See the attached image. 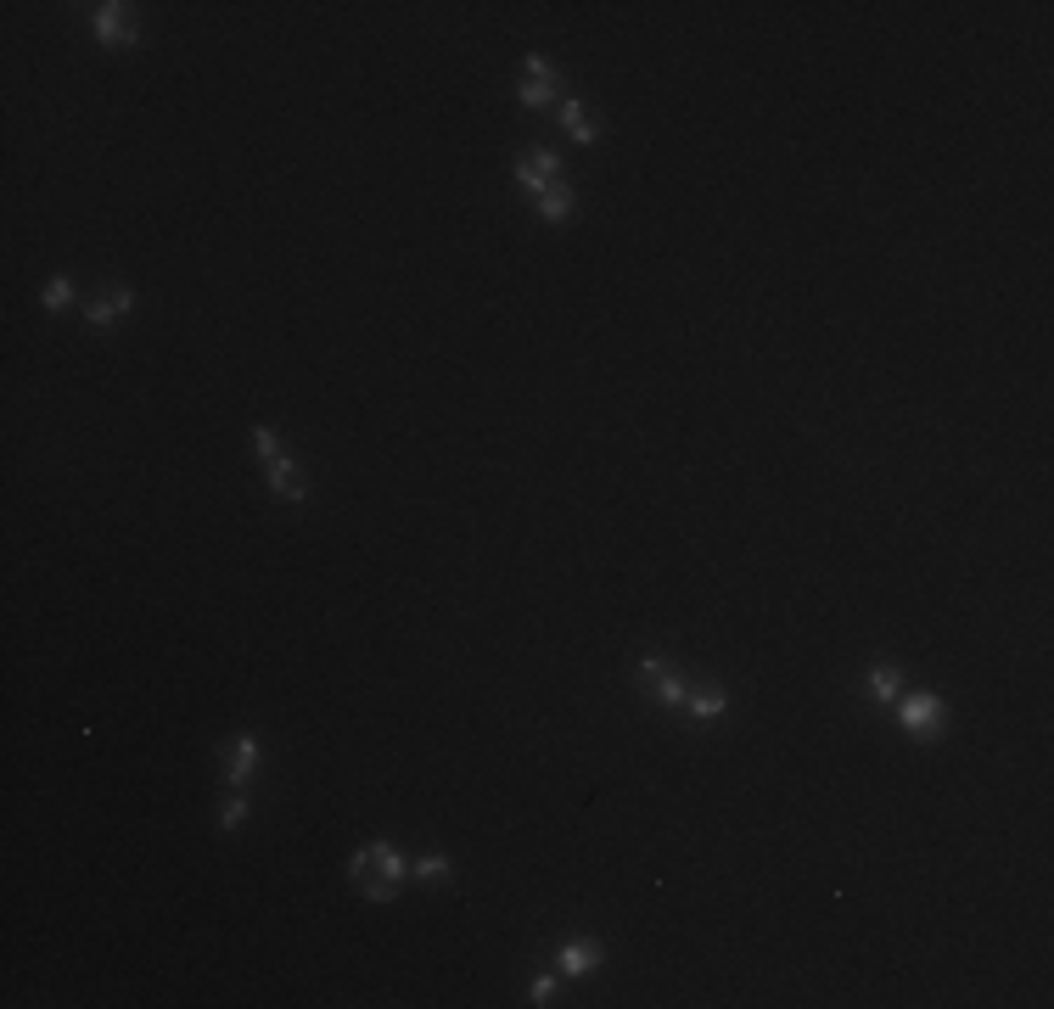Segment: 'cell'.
I'll list each match as a JSON object with an SVG mask.
<instances>
[{
	"label": "cell",
	"mask_w": 1054,
	"mask_h": 1009,
	"mask_svg": "<svg viewBox=\"0 0 1054 1009\" xmlns=\"http://www.w3.org/2000/svg\"><path fill=\"white\" fill-rule=\"evenodd\" d=\"M404 875H410V858H404L393 841H365V847L348 858V881L359 886V897H371V903H393Z\"/></svg>",
	"instance_id": "6da1fadb"
},
{
	"label": "cell",
	"mask_w": 1054,
	"mask_h": 1009,
	"mask_svg": "<svg viewBox=\"0 0 1054 1009\" xmlns=\"http://www.w3.org/2000/svg\"><path fill=\"white\" fill-rule=\"evenodd\" d=\"M640 690L651 701H662V707H684L690 701V684H684V673L679 668H668V662H640Z\"/></svg>",
	"instance_id": "7a4b0ae2"
},
{
	"label": "cell",
	"mask_w": 1054,
	"mask_h": 1009,
	"mask_svg": "<svg viewBox=\"0 0 1054 1009\" xmlns=\"http://www.w3.org/2000/svg\"><path fill=\"white\" fill-rule=\"evenodd\" d=\"M219 774H225V785H236V791H242V785L258 774V740L253 735L225 740V746H219Z\"/></svg>",
	"instance_id": "3957f363"
},
{
	"label": "cell",
	"mask_w": 1054,
	"mask_h": 1009,
	"mask_svg": "<svg viewBox=\"0 0 1054 1009\" xmlns=\"http://www.w3.org/2000/svg\"><path fill=\"white\" fill-rule=\"evenodd\" d=\"M129 309H135V292H129L124 281H107L96 298H90L85 320H90V331H113V320L118 314H129Z\"/></svg>",
	"instance_id": "277c9868"
},
{
	"label": "cell",
	"mask_w": 1054,
	"mask_h": 1009,
	"mask_svg": "<svg viewBox=\"0 0 1054 1009\" xmlns=\"http://www.w3.org/2000/svg\"><path fill=\"white\" fill-rule=\"evenodd\" d=\"M942 724H948V707H942L937 696H909L903 701V729H909L914 740H937Z\"/></svg>",
	"instance_id": "5b68a950"
},
{
	"label": "cell",
	"mask_w": 1054,
	"mask_h": 1009,
	"mask_svg": "<svg viewBox=\"0 0 1054 1009\" xmlns=\"http://www.w3.org/2000/svg\"><path fill=\"white\" fill-rule=\"evenodd\" d=\"M561 174V157L556 152H533V157H516V185H522L527 197H539V191H550Z\"/></svg>",
	"instance_id": "8992f818"
},
{
	"label": "cell",
	"mask_w": 1054,
	"mask_h": 1009,
	"mask_svg": "<svg viewBox=\"0 0 1054 1009\" xmlns=\"http://www.w3.org/2000/svg\"><path fill=\"white\" fill-rule=\"evenodd\" d=\"M556 101V73H550V62L544 57H527L522 68V107H550Z\"/></svg>",
	"instance_id": "52a82bcc"
},
{
	"label": "cell",
	"mask_w": 1054,
	"mask_h": 1009,
	"mask_svg": "<svg viewBox=\"0 0 1054 1009\" xmlns=\"http://www.w3.org/2000/svg\"><path fill=\"white\" fill-rule=\"evenodd\" d=\"M90 23H96V34L107 45H129L135 40V23H129V6H118V0H101L96 12H90Z\"/></svg>",
	"instance_id": "ba28073f"
},
{
	"label": "cell",
	"mask_w": 1054,
	"mask_h": 1009,
	"mask_svg": "<svg viewBox=\"0 0 1054 1009\" xmlns=\"http://www.w3.org/2000/svg\"><path fill=\"white\" fill-rule=\"evenodd\" d=\"M264 471H270V488H275V494H281V499H298V505H303V499H309V477H303V471L292 466V455L270 460V466H264Z\"/></svg>",
	"instance_id": "9c48e42d"
},
{
	"label": "cell",
	"mask_w": 1054,
	"mask_h": 1009,
	"mask_svg": "<svg viewBox=\"0 0 1054 1009\" xmlns=\"http://www.w3.org/2000/svg\"><path fill=\"white\" fill-rule=\"evenodd\" d=\"M595 965H600V942H589V937L561 942V970H567V976H589Z\"/></svg>",
	"instance_id": "30bf717a"
},
{
	"label": "cell",
	"mask_w": 1054,
	"mask_h": 1009,
	"mask_svg": "<svg viewBox=\"0 0 1054 1009\" xmlns=\"http://www.w3.org/2000/svg\"><path fill=\"white\" fill-rule=\"evenodd\" d=\"M539 214L550 219V225H561V219H572V214H578V197H572L567 185L556 180L550 191H539Z\"/></svg>",
	"instance_id": "8fae6325"
},
{
	"label": "cell",
	"mask_w": 1054,
	"mask_h": 1009,
	"mask_svg": "<svg viewBox=\"0 0 1054 1009\" xmlns=\"http://www.w3.org/2000/svg\"><path fill=\"white\" fill-rule=\"evenodd\" d=\"M684 707L696 712V718H707V724H713V718H724V712H729V696L718 690V684H707V690H690V701H684Z\"/></svg>",
	"instance_id": "7c38bea8"
},
{
	"label": "cell",
	"mask_w": 1054,
	"mask_h": 1009,
	"mask_svg": "<svg viewBox=\"0 0 1054 1009\" xmlns=\"http://www.w3.org/2000/svg\"><path fill=\"white\" fill-rule=\"evenodd\" d=\"M864 684H869V701H898L903 673H898V668H869V673H864Z\"/></svg>",
	"instance_id": "4fadbf2b"
},
{
	"label": "cell",
	"mask_w": 1054,
	"mask_h": 1009,
	"mask_svg": "<svg viewBox=\"0 0 1054 1009\" xmlns=\"http://www.w3.org/2000/svg\"><path fill=\"white\" fill-rule=\"evenodd\" d=\"M561 124H567V135H572L578 146H589V141H595V124H589L584 101H561Z\"/></svg>",
	"instance_id": "5bb4252c"
},
{
	"label": "cell",
	"mask_w": 1054,
	"mask_h": 1009,
	"mask_svg": "<svg viewBox=\"0 0 1054 1009\" xmlns=\"http://www.w3.org/2000/svg\"><path fill=\"white\" fill-rule=\"evenodd\" d=\"M40 303H45L51 314L68 309V303H73V281H68V275H51V281H45V298H40Z\"/></svg>",
	"instance_id": "9a60e30c"
},
{
	"label": "cell",
	"mask_w": 1054,
	"mask_h": 1009,
	"mask_svg": "<svg viewBox=\"0 0 1054 1009\" xmlns=\"http://www.w3.org/2000/svg\"><path fill=\"white\" fill-rule=\"evenodd\" d=\"M410 875H421V881H449V858H438V853L415 858V864H410Z\"/></svg>",
	"instance_id": "2e32d148"
},
{
	"label": "cell",
	"mask_w": 1054,
	"mask_h": 1009,
	"mask_svg": "<svg viewBox=\"0 0 1054 1009\" xmlns=\"http://www.w3.org/2000/svg\"><path fill=\"white\" fill-rule=\"evenodd\" d=\"M242 819H247V796L236 791L225 808H219V830H242Z\"/></svg>",
	"instance_id": "e0dca14e"
},
{
	"label": "cell",
	"mask_w": 1054,
	"mask_h": 1009,
	"mask_svg": "<svg viewBox=\"0 0 1054 1009\" xmlns=\"http://www.w3.org/2000/svg\"><path fill=\"white\" fill-rule=\"evenodd\" d=\"M253 449H258V455H264V466H270V460H281V455H286V449H281V438H275L270 427H253Z\"/></svg>",
	"instance_id": "ac0fdd59"
},
{
	"label": "cell",
	"mask_w": 1054,
	"mask_h": 1009,
	"mask_svg": "<svg viewBox=\"0 0 1054 1009\" xmlns=\"http://www.w3.org/2000/svg\"><path fill=\"white\" fill-rule=\"evenodd\" d=\"M550 998H556V981L539 976V981H533V998H527V1004H550Z\"/></svg>",
	"instance_id": "d6986e66"
}]
</instances>
